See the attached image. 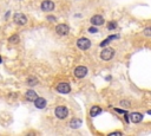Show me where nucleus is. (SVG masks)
Wrapping results in <instances>:
<instances>
[{"label":"nucleus","instance_id":"1","mask_svg":"<svg viewBox=\"0 0 151 136\" xmlns=\"http://www.w3.org/2000/svg\"><path fill=\"white\" fill-rule=\"evenodd\" d=\"M54 114H56V116L59 120H64V118L67 117L68 110H67V108H66L65 105H59V106H57V108H56Z\"/></svg>","mask_w":151,"mask_h":136},{"label":"nucleus","instance_id":"23","mask_svg":"<svg viewBox=\"0 0 151 136\" xmlns=\"http://www.w3.org/2000/svg\"><path fill=\"white\" fill-rule=\"evenodd\" d=\"M148 114H149V115H151V110H149V111H148Z\"/></svg>","mask_w":151,"mask_h":136},{"label":"nucleus","instance_id":"19","mask_svg":"<svg viewBox=\"0 0 151 136\" xmlns=\"http://www.w3.org/2000/svg\"><path fill=\"white\" fill-rule=\"evenodd\" d=\"M120 105H122V106H125V108H130V102H128V101H122V102H120Z\"/></svg>","mask_w":151,"mask_h":136},{"label":"nucleus","instance_id":"2","mask_svg":"<svg viewBox=\"0 0 151 136\" xmlns=\"http://www.w3.org/2000/svg\"><path fill=\"white\" fill-rule=\"evenodd\" d=\"M113 56H115V50H113V48H110V47L104 48V50L100 52V58H102L103 61H105V62L111 61L113 58Z\"/></svg>","mask_w":151,"mask_h":136},{"label":"nucleus","instance_id":"7","mask_svg":"<svg viewBox=\"0 0 151 136\" xmlns=\"http://www.w3.org/2000/svg\"><path fill=\"white\" fill-rule=\"evenodd\" d=\"M87 75V67L85 66H77L74 69V76L77 78H83Z\"/></svg>","mask_w":151,"mask_h":136},{"label":"nucleus","instance_id":"4","mask_svg":"<svg viewBox=\"0 0 151 136\" xmlns=\"http://www.w3.org/2000/svg\"><path fill=\"white\" fill-rule=\"evenodd\" d=\"M13 22L18 25H26L27 24V17L23 13H14Z\"/></svg>","mask_w":151,"mask_h":136},{"label":"nucleus","instance_id":"12","mask_svg":"<svg viewBox=\"0 0 151 136\" xmlns=\"http://www.w3.org/2000/svg\"><path fill=\"white\" fill-rule=\"evenodd\" d=\"M142 120H143V115L140 112H132L130 115V121L132 123H139Z\"/></svg>","mask_w":151,"mask_h":136},{"label":"nucleus","instance_id":"15","mask_svg":"<svg viewBox=\"0 0 151 136\" xmlns=\"http://www.w3.org/2000/svg\"><path fill=\"white\" fill-rule=\"evenodd\" d=\"M8 42L11 44H18L20 42V37L18 34H13V36H11L8 38Z\"/></svg>","mask_w":151,"mask_h":136},{"label":"nucleus","instance_id":"10","mask_svg":"<svg viewBox=\"0 0 151 136\" xmlns=\"http://www.w3.org/2000/svg\"><path fill=\"white\" fill-rule=\"evenodd\" d=\"M38 97V95H37V92L33 90V89H30V90H27L26 91V94H25V98H26V101H28V102H34V100Z\"/></svg>","mask_w":151,"mask_h":136},{"label":"nucleus","instance_id":"5","mask_svg":"<svg viewBox=\"0 0 151 136\" xmlns=\"http://www.w3.org/2000/svg\"><path fill=\"white\" fill-rule=\"evenodd\" d=\"M40 8H42L44 12H51L54 9V3L51 1V0H44L42 5H40Z\"/></svg>","mask_w":151,"mask_h":136},{"label":"nucleus","instance_id":"18","mask_svg":"<svg viewBox=\"0 0 151 136\" xmlns=\"http://www.w3.org/2000/svg\"><path fill=\"white\" fill-rule=\"evenodd\" d=\"M143 34L146 36V37H151V27H146V28H144Z\"/></svg>","mask_w":151,"mask_h":136},{"label":"nucleus","instance_id":"14","mask_svg":"<svg viewBox=\"0 0 151 136\" xmlns=\"http://www.w3.org/2000/svg\"><path fill=\"white\" fill-rule=\"evenodd\" d=\"M80 125H82V120H79V118H73V120H71V122H70V127L72 129H77L80 127Z\"/></svg>","mask_w":151,"mask_h":136},{"label":"nucleus","instance_id":"20","mask_svg":"<svg viewBox=\"0 0 151 136\" xmlns=\"http://www.w3.org/2000/svg\"><path fill=\"white\" fill-rule=\"evenodd\" d=\"M89 32L96 33V32H98V30H97V27H90V28H89Z\"/></svg>","mask_w":151,"mask_h":136},{"label":"nucleus","instance_id":"22","mask_svg":"<svg viewBox=\"0 0 151 136\" xmlns=\"http://www.w3.org/2000/svg\"><path fill=\"white\" fill-rule=\"evenodd\" d=\"M122 134H123L122 131H113V133L110 134V136H112V135H122Z\"/></svg>","mask_w":151,"mask_h":136},{"label":"nucleus","instance_id":"6","mask_svg":"<svg viewBox=\"0 0 151 136\" xmlns=\"http://www.w3.org/2000/svg\"><path fill=\"white\" fill-rule=\"evenodd\" d=\"M56 32H57V34H59V36H66V34H68V32H70V27H68V25H66V24H59V25H57V27H56Z\"/></svg>","mask_w":151,"mask_h":136},{"label":"nucleus","instance_id":"3","mask_svg":"<svg viewBox=\"0 0 151 136\" xmlns=\"http://www.w3.org/2000/svg\"><path fill=\"white\" fill-rule=\"evenodd\" d=\"M77 46L80 48V50H87V48H90V46H91V42L85 37L79 38L77 40Z\"/></svg>","mask_w":151,"mask_h":136},{"label":"nucleus","instance_id":"21","mask_svg":"<svg viewBox=\"0 0 151 136\" xmlns=\"http://www.w3.org/2000/svg\"><path fill=\"white\" fill-rule=\"evenodd\" d=\"M47 20H50V22H56L57 19H56L54 17H51V15H50V17H47Z\"/></svg>","mask_w":151,"mask_h":136},{"label":"nucleus","instance_id":"9","mask_svg":"<svg viewBox=\"0 0 151 136\" xmlns=\"http://www.w3.org/2000/svg\"><path fill=\"white\" fill-rule=\"evenodd\" d=\"M90 22H91V24L93 26H100V25L104 24V18L102 15H99V14H96V15H93L91 18V20H90Z\"/></svg>","mask_w":151,"mask_h":136},{"label":"nucleus","instance_id":"16","mask_svg":"<svg viewBox=\"0 0 151 136\" xmlns=\"http://www.w3.org/2000/svg\"><path fill=\"white\" fill-rule=\"evenodd\" d=\"M27 84L30 86H34V85L38 84V79L36 78V77H30V78L27 79Z\"/></svg>","mask_w":151,"mask_h":136},{"label":"nucleus","instance_id":"13","mask_svg":"<svg viewBox=\"0 0 151 136\" xmlns=\"http://www.w3.org/2000/svg\"><path fill=\"white\" fill-rule=\"evenodd\" d=\"M100 112H102V108H100V106H98V105L92 106L91 110H90V115H91V117H96V116L99 115Z\"/></svg>","mask_w":151,"mask_h":136},{"label":"nucleus","instance_id":"11","mask_svg":"<svg viewBox=\"0 0 151 136\" xmlns=\"http://www.w3.org/2000/svg\"><path fill=\"white\" fill-rule=\"evenodd\" d=\"M34 105L38 109H44L46 106V100L43 98V97H37V98L34 100Z\"/></svg>","mask_w":151,"mask_h":136},{"label":"nucleus","instance_id":"17","mask_svg":"<svg viewBox=\"0 0 151 136\" xmlns=\"http://www.w3.org/2000/svg\"><path fill=\"white\" fill-rule=\"evenodd\" d=\"M116 27H117V23L116 22H110L107 24V28H109V30H115Z\"/></svg>","mask_w":151,"mask_h":136},{"label":"nucleus","instance_id":"8","mask_svg":"<svg viewBox=\"0 0 151 136\" xmlns=\"http://www.w3.org/2000/svg\"><path fill=\"white\" fill-rule=\"evenodd\" d=\"M56 89L60 94H68L70 91H71V86H70L68 83H59Z\"/></svg>","mask_w":151,"mask_h":136}]
</instances>
